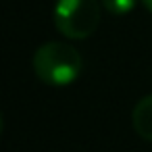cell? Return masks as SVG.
Wrapping results in <instances>:
<instances>
[{
  "label": "cell",
  "instance_id": "obj_1",
  "mask_svg": "<svg viewBox=\"0 0 152 152\" xmlns=\"http://www.w3.org/2000/svg\"><path fill=\"white\" fill-rule=\"evenodd\" d=\"M31 65L40 81H44L46 86L63 88L79 77L83 58L79 50L67 42H46L36 50Z\"/></svg>",
  "mask_w": 152,
  "mask_h": 152
},
{
  "label": "cell",
  "instance_id": "obj_2",
  "mask_svg": "<svg viewBox=\"0 0 152 152\" xmlns=\"http://www.w3.org/2000/svg\"><path fill=\"white\" fill-rule=\"evenodd\" d=\"M52 19L65 38L86 40L100 23V4L98 0H56Z\"/></svg>",
  "mask_w": 152,
  "mask_h": 152
},
{
  "label": "cell",
  "instance_id": "obj_3",
  "mask_svg": "<svg viewBox=\"0 0 152 152\" xmlns=\"http://www.w3.org/2000/svg\"><path fill=\"white\" fill-rule=\"evenodd\" d=\"M131 125L135 129V133L146 140L152 142V94L144 96L131 110Z\"/></svg>",
  "mask_w": 152,
  "mask_h": 152
},
{
  "label": "cell",
  "instance_id": "obj_4",
  "mask_svg": "<svg viewBox=\"0 0 152 152\" xmlns=\"http://www.w3.org/2000/svg\"><path fill=\"white\" fill-rule=\"evenodd\" d=\"M137 0H102V7L113 15H125L135 7Z\"/></svg>",
  "mask_w": 152,
  "mask_h": 152
},
{
  "label": "cell",
  "instance_id": "obj_5",
  "mask_svg": "<svg viewBox=\"0 0 152 152\" xmlns=\"http://www.w3.org/2000/svg\"><path fill=\"white\" fill-rule=\"evenodd\" d=\"M142 4H144V7H146V9L152 13V0H142Z\"/></svg>",
  "mask_w": 152,
  "mask_h": 152
}]
</instances>
